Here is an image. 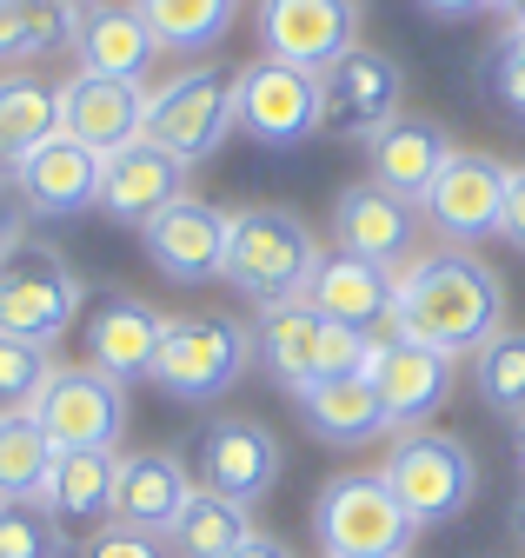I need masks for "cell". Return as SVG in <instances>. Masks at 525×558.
<instances>
[{
	"label": "cell",
	"mask_w": 525,
	"mask_h": 558,
	"mask_svg": "<svg viewBox=\"0 0 525 558\" xmlns=\"http://www.w3.org/2000/svg\"><path fill=\"white\" fill-rule=\"evenodd\" d=\"M392 339L432 345L445 360H473L505 326V287L473 253H426L392 266Z\"/></svg>",
	"instance_id": "obj_1"
},
{
	"label": "cell",
	"mask_w": 525,
	"mask_h": 558,
	"mask_svg": "<svg viewBox=\"0 0 525 558\" xmlns=\"http://www.w3.org/2000/svg\"><path fill=\"white\" fill-rule=\"evenodd\" d=\"M313 272H319V240L293 206H246V214H227V266H220V279L240 300H253L259 313L286 306V300H306Z\"/></svg>",
	"instance_id": "obj_2"
},
{
	"label": "cell",
	"mask_w": 525,
	"mask_h": 558,
	"mask_svg": "<svg viewBox=\"0 0 525 558\" xmlns=\"http://www.w3.org/2000/svg\"><path fill=\"white\" fill-rule=\"evenodd\" d=\"M379 332H359V326H340L313 313L306 300H286V306H267L259 313V332H253V353L267 360V373L300 392L313 379H346V373H366Z\"/></svg>",
	"instance_id": "obj_3"
},
{
	"label": "cell",
	"mask_w": 525,
	"mask_h": 558,
	"mask_svg": "<svg viewBox=\"0 0 525 558\" xmlns=\"http://www.w3.org/2000/svg\"><path fill=\"white\" fill-rule=\"evenodd\" d=\"M87 306L81 272L68 266V253L14 233V246L0 253V332L27 339V345H53Z\"/></svg>",
	"instance_id": "obj_4"
},
{
	"label": "cell",
	"mask_w": 525,
	"mask_h": 558,
	"mask_svg": "<svg viewBox=\"0 0 525 558\" xmlns=\"http://www.w3.org/2000/svg\"><path fill=\"white\" fill-rule=\"evenodd\" d=\"M313 532H319L326 558H406L419 538L413 512L392 499V485L379 472L326 478L313 499Z\"/></svg>",
	"instance_id": "obj_5"
},
{
	"label": "cell",
	"mask_w": 525,
	"mask_h": 558,
	"mask_svg": "<svg viewBox=\"0 0 525 558\" xmlns=\"http://www.w3.org/2000/svg\"><path fill=\"white\" fill-rule=\"evenodd\" d=\"M246 360H253V326L227 313H186V319H167V339H160L147 379L186 405H207L240 386Z\"/></svg>",
	"instance_id": "obj_6"
},
{
	"label": "cell",
	"mask_w": 525,
	"mask_h": 558,
	"mask_svg": "<svg viewBox=\"0 0 525 558\" xmlns=\"http://www.w3.org/2000/svg\"><path fill=\"white\" fill-rule=\"evenodd\" d=\"M379 478L392 485V499L413 512V525H445L479 499V459L459 446L452 433H400L379 465Z\"/></svg>",
	"instance_id": "obj_7"
},
{
	"label": "cell",
	"mask_w": 525,
	"mask_h": 558,
	"mask_svg": "<svg viewBox=\"0 0 525 558\" xmlns=\"http://www.w3.org/2000/svg\"><path fill=\"white\" fill-rule=\"evenodd\" d=\"M233 133V74L227 66H180L173 81L147 87V140L167 147L173 160L200 167L227 147Z\"/></svg>",
	"instance_id": "obj_8"
},
{
	"label": "cell",
	"mask_w": 525,
	"mask_h": 558,
	"mask_svg": "<svg viewBox=\"0 0 525 558\" xmlns=\"http://www.w3.org/2000/svg\"><path fill=\"white\" fill-rule=\"evenodd\" d=\"M319 120L326 100H319V74H306V66L259 53L233 74V133L259 140V147H300L319 133Z\"/></svg>",
	"instance_id": "obj_9"
},
{
	"label": "cell",
	"mask_w": 525,
	"mask_h": 558,
	"mask_svg": "<svg viewBox=\"0 0 525 558\" xmlns=\"http://www.w3.org/2000/svg\"><path fill=\"white\" fill-rule=\"evenodd\" d=\"M27 412L40 418L53 452H113L126 433V386L100 366H53Z\"/></svg>",
	"instance_id": "obj_10"
},
{
	"label": "cell",
	"mask_w": 525,
	"mask_h": 558,
	"mask_svg": "<svg viewBox=\"0 0 525 558\" xmlns=\"http://www.w3.org/2000/svg\"><path fill=\"white\" fill-rule=\"evenodd\" d=\"M53 107H60V133L81 140V147L100 154V160H113V154L134 147V140H147V81H113V74L74 66V74L53 87Z\"/></svg>",
	"instance_id": "obj_11"
},
{
	"label": "cell",
	"mask_w": 525,
	"mask_h": 558,
	"mask_svg": "<svg viewBox=\"0 0 525 558\" xmlns=\"http://www.w3.org/2000/svg\"><path fill=\"white\" fill-rule=\"evenodd\" d=\"M366 379H373V392H379L386 426H392V433H419L426 418L452 399V386H459V360L432 353V345H413V339L379 332L373 360H366Z\"/></svg>",
	"instance_id": "obj_12"
},
{
	"label": "cell",
	"mask_w": 525,
	"mask_h": 558,
	"mask_svg": "<svg viewBox=\"0 0 525 558\" xmlns=\"http://www.w3.org/2000/svg\"><path fill=\"white\" fill-rule=\"evenodd\" d=\"M359 47V0H259V53L326 74Z\"/></svg>",
	"instance_id": "obj_13"
},
{
	"label": "cell",
	"mask_w": 525,
	"mask_h": 558,
	"mask_svg": "<svg viewBox=\"0 0 525 558\" xmlns=\"http://www.w3.org/2000/svg\"><path fill=\"white\" fill-rule=\"evenodd\" d=\"M505 160L492 154H452L432 180V193L419 199L426 220L439 227V240H452L459 253L479 246V240H499V220H505Z\"/></svg>",
	"instance_id": "obj_14"
},
{
	"label": "cell",
	"mask_w": 525,
	"mask_h": 558,
	"mask_svg": "<svg viewBox=\"0 0 525 558\" xmlns=\"http://www.w3.org/2000/svg\"><path fill=\"white\" fill-rule=\"evenodd\" d=\"M400 94H406V81H400V66H392L386 53H373V47H346L333 66L319 74V100H326V120H319V133H333V140H366L400 113Z\"/></svg>",
	"instance_id": "obj_15"
},
{
	"label": "cell",
	"mask_w": 525,
	"mask_h": 558,
	"mask_svg": "<svg viewBox=\"0 0 525 558\" xmlns=\"http://www.w3.org/2000/svg\"><path fill=\"white\" fill-rule=\"evenodd\" d=\"M200 485L207 493H220V499H233V506H259L280 485V472H286V452H280V439L259 426V418H213V426L200 433Z\"/></svg>",
	"instance_id": "obj_16"
},
{
	"label": "cell",
	"mask_w": 525,
	"mask_h": 558,
	"mask_svg": "<svg viewBox=\"0 0 525 558\" xmlns=\"http://www.w3.org/2000/svg\"><path fill=\"white\" fill-rule=\"evenodd\" d=\"M452 154H459L452 133H445L432 113H392V120L366 140V180H373L379 193H392V199L419 206Z\"/></svg>",
	"instance_id": "obj_17"
},
{
	"label": "cell",
	"mask_w": 525,
	"mask_h": 558,
	"mask_svg": "<svg viewBox=\"0 0 525 558\" xmlns=\"http://www.w3.org/2000/svg\"><path fill=\"white\" fill-rule=\"evenodd\" d=\"M141 240H147V259L167 279H180V287H207V279H220V266H227V214L207 206V199H193V193L173 199L167 214H154L141 227Z\"/></svg>",
	"instance_id": "obj_18"
},
{
	"label": "cell",
	"mask_w": 525,
	"mask_h": 558,
	"mask_svg": "<svg viewBox=\"0 0 525 558\" xmlns=\"http://www.w3.org/2000/svg\"><path fill=\"white\" fill-rule=\"evenodd\" d=\"M100 154H87L81 140H68V133H53V140H40V147L14 167V193L27 199V214H40V220H74V214H87V206H100Z\"/></svg>",
	"instance_id": "obj_19"
},
{
	"label": "cell",
	"mask_w": 525,
	"mask_h": 558,
	"mask_svg": "<svg viewBox=\"0 0 525 558\" xmlns=\"http://www.w3.org/2000/svg\"><path fill=\"white\" fill-rule=\"evenodd\" d=\"M186 160H173L154 140H134L126 154H113L100 167V214L120 227H147L154 214H167L173 199H186Z\"/></svg>",
	"instance_id": "obj_20"
},
{
	"label": "cell",
	"mask_w": 525,
	"mask_h": 558,
	"mask_svg": "<svg viewBox=\"0 0 525 558\" xmlns=\"http://www.w3.org/2000/svg\"><path fill=\"white\" fill-rule=\"evenodd\" d=\"M193 478L180 452H120V472H113V525L126 532H154L167 538L180 506L193 499Z\"/></svg>",
	"instance_id": "obj_21"
},
{
	"label": "cell",
	"mask_w": 525,
	"mask_h": 558,
	"mask_svg": "<svg viewBox=\"0 0 525 558\" xmlns=\"http://www.w3.org/2000/svg\"><path fill=\"white\" fill-rule=\"evenodd\" d=\"M333 240L346 259H373V266H406L413 259V206L379 193L373 180H353L333 193Z\"/></svg>",
	"instance_id": "obj_22"
},
{
	"label": "cell",
	"mask_w": 525,
	"mask_h": 558,
	"mask_svg": "<svg viewBox=\"0 0 525 558\" xmlns=\"http://www.w3.org/2000/svg\"><path fill=\"white\" fill-rule=\"evenodd\" d=\"M167 339V313L134 300V293H107L87 319V366L113 373L120 386L126 379H147L154 373V353Z\"/></svg>",
	"instance_id": "obj_23"
},
{
	"label": "cell",
	"mask_w": 525,
	"mask_h": 558,
	"mask_svg": "<svg viewBox=\"0 0 525 558\" xmlns=\"http://www.w3.org/2000/svg\"><path fill=\"white\" fill-rule=\"evenodd\" d=\"M74 53H81L87 74L147 81V66L160 60V40H154V34H147V21L134 14V0H94V8H81Z\"/></svg>",
	"instance_id": "obj_24"
},
{
	"label": "cell",
	"mask_w": 525,
	"mask_h": 558,
	"mask_svg": "<svg viewBox=\"0 0 525 558\" xmlns=\"http://www.w3.org/2000/svg\"><path fill=\"white\" fill-rule=\"evenodd\" d=\"M293 405L306 412L313 439H326V446H373V439H386V433H392V426H386V412H379V392H373V379H366V373H346V379H313V386H300V392H293Z\"/></svg>",
	"instance_id": "obj_25"
},
{
	"label": "cell",
	"mask_w": 525,
	"mask_h": 558,
	"mask_svg": "<svg viewBox=\"0 0 525 558\" xmlns=\"http://www.w3.org/2000/svg\"><path fill=\"white\" fill-rule=\"evenodd\" d=\"M306 306L340 319V326H359V332H379L392 319V266H373V259H319L313 287H306Z\"/></svg>",
	"instance_id": "obj_26"
},
{
	"label": "cell",
	"mask_w": 525,
	"mask_h": 558,
	"mask_svg": "<svg viewBox=\"0 0 525 558\" xmlns=\"http://www.w3.org/2000/svg\"><path fill=\"white\" fill-rule=\"evenodd\" d=\"M113 472H120V452H53L40 506L60 525H100L113 519Z\"/></svg>",
	"instance_id": "obj_27"
},
{
	"label": "cell",
	"mask_w": 525,
	"mask_h": 558,
	"mask_svg": "<svg viewBox=\"0 0 525 558\" xmlns=\"http://www.w3.org/2000/svg\"><path fill=\"white\" fill-rule=\"evenodd\" d=\"M134 14L147 21L160 53H213L240 21V0H134Z\"/></svg>",
	"instance_id": "obj_28"
},
{
	"label": "cell",
	"mask_w": 525,
	"mask_h": 558,
	"mask_svg": "<svg viewBox=\"0 0 525 558\" xmlns=\"http://www.w3.org/2000/svg\"><path fill=\"white\" fill-rule=\"evenodd\" d=\"M246 538H253V512L220 499V493H207V485H193V499L180 506V519L167 532L173 558H233Z\"/></svg>",
	"instance_id": "obj_29"
},
{
	"label": "cell",
	"mask_w": 525,
	"mask_h": 558,
	"mask_svg": "<svg viewBox=\"0 0 525 558\" xmlns=\"http://www.w3.org/2000/svg\"><path fill=\"white\" fill-rule=\"evenodd\" d=\"M53 133H60V107H53L47 81H34V74H8V81H0V167L14 173Z\"/></svg>",
	"instance_id": "obj_30"
},
{
	"label": "cell",
	"mask_w": 525,
	"mask_h": 558,
	"mask_svg": "<svg viewBox=\"0 0 525 558\" xmlns=\"http://www.w3.org/2000/svg\"><path fill=\"white\" fill-rule=\"evenodd\" d=\"M53 472V439L34 412H0V499H40Z\"/></svg>",
	"instance_id": "obj_31"
},
{
	"label": "cell",
	"mask_w": 525,
	"mask_h": 558,
	"mask_svg": "<svg viewBox=\"0 0 525 558\" xmlns=\"http://www.w3.org/2000/svg\"><path fill=\"white\" fill-rule=\"evenodd\" d=\"M473 392L512 426L525 418V326H499L473 353Z\"/></svg>",
	"instance_id": "obj_32"
},
{
	"label": "cell",
	"mask_w": 525,
	"mask_h": 558,
	"mask_svg": "<svg viewBox=\"0 0 525 558\" xmlns=\"http://www.w3.org/2000/svg\"><path fill=\"white\" fill-rule=\"evenodd\" d=\"M0 558H68V525L40 499H0Z\"/></svg>",
	"instance_id": "obj_33"
},
{
	"label": "cell",
	"mask_w": 525,
	"mask_h": 558,
	"mask_svg": "<svg viewBox=\"0 0 525 558\" xmlns=\"http://www.w3.org/2000/svg\"><path fill=\"white\" fill-rule=\"evenodd\" d=\"M47 379H53L47 345H27V339H8V332H0V412H27Z\"/></svg>",
	"instance_id": "obj_34"
},
{
	"label": "cell",
	"mask_w": 525,
	"mask_h": 558,
	"mask_svg": "<svg viewBox=\"0 0 525 558\" xmlns=\"http://www.w3.org/2000/svg\"><path fill=\"white\" fill-rule=\"evenodd\" d=\"M14 8H21V60H40L53 47H74L81 8H68V0H14Z\"/></svg>",
	"instance_id": "obj_35"
},
{
	"label": "cell",
	"mask_w": 525,
	"mask_h": 558,
	"mask_svg": "<svg viewBox=\"0 0 525 558\" xmlns=\"http://www.w3.org/2000/svg\"><path fill=\"white\" fill-rule=\"evenodd\" d=\"M486 94H492V107L505 120L525 126V34L505 27V40L492 47V60H486Z\"/></svg>",
	"instance_id": "obj_36"
},
{
	"label": "cell",
	"mask_w": 525,
	"mask_h": 558,
	"mask_svg": "<svg viewBox=\"0 0 525 558\" xmlns=\"http://www.w3.org/2000/svg\"><path fill=\"white\" fill-rule=\"evenodd\" d=\"M81 558H167V551H160V538H154V532H126V525H113V519H107V525L81 545Z\"/></svg>",
	"instance_id": "obj_37"
},
{
	"label": "cell",
	"mask_w": 525,
	"mask_h": 558,
	"mask_svg": "<svg viewBox=\"0 0 525 558\" xmlns=\"http://www.w3.org/2000/svg\"><path fill=\"white\" fill-rule=\"evenodd\" d=\"M499 240L525 253V167L505 173V220H499Z\"/></svg>",
	"instance_id": "obj_38"
},
{
	"label": "cell",
	"mask_w": 525,
	"mask_h": 558,
	"mask_svg": "<svg viewBox=\"0 0 525 558\" xmlns=\"http://www.w3.org/2000/svg\"><path fill=\"white\" fill-rule=\"evenodd\" d=\"M0 60H21V8L0 0Z\"/></svg>",
	"instance_id": "obj_39"
},
{
	"label": "cell",
	"mask_w": 525,
	"mask_h": 558,
	"mask_svg": "<svg viewBox=\"0 0 525 558\" xmlns=\"http://www.w3.org/2000/svg\"><path fill=\"white\" fill-rule=\"evenodd\" d=\"M432 21H466V14H486V0H419Z\"/></svg>",
	"instance_id": "obj_40"
},
{
	"label": "cell",
	"mask_w": 525,
	"mask_h": 558,
	"mask_svg": "<svg viewBox=\"0 0 525 558\" xmlns=\"http://www.w3.org/2000/svg\"><path fill=\"white\" fill-rule=\"evenodd\" d=\"M233 558H293V545H280L273 532H253V538H246V545H240Z\"/></svg>",
	"instance_id": "obj_41"
},
{
	"label": "cell",
	"mask_w": 525,
	"mask_h": 558,
	"mask_svg": "<svg viewBox=\"0 0 525 558\" xmlns=\"http://www.w3.org/2000/svg\"><path fill=\"white\" fill-rule=\"evenodd\" d=\"M518 8H525V0H486V14H505V21H512Z\"/></svg>",
	"instance_id": "obj_42"
},
{
	"label": "cell",
	"mask_w": 525,
	"mask_h": 558,
	"mask_svg": "<svg viewBox=\"0 0 525 558\" xmlns=\"http://www.w3.org/2000/svg\"><path fill=\"white\" fill-rule=\"evenodd\" d=\"M512 452H518V465H525V418L512 426Z\"/></svg>",
	"instance_id": "obj_43"
},
{
	"label": "cell",
	"mask_w": 525,
	"mask_h": 558,
	"mask_svg": "<svg viewBox=\"0 0 525 558\" xmlns=\"http://www.w3.org/2000/svg\"><path fill=\"white\" fill-rule=\"evenodd\" d=\"M512 532H518V545H525V499L512 506Z\"/></svg>",
	"instance_id": "obj_44"
},
{
	"label": "cell",
	"mask_w": 525,
	"mask_h": 558,
	"mask_svg": "<svg viewBox=\"0 0 525 558\" xmlns=\"http://www.w3.org/2000/svg\"><path fill=\"white\" fill-rule=\"evenodd\" d=\"M8 246H14V227H8V220H0V253H8Z\"/></svg>",
	"instance_id": "obj_45"
},
{
	"label": "cell",
	"mask_w": 525,
	"mask_h": 558,
	"mask_svg": "<svg viewBox=\"0 0 525 558\" xmlns=\"http://www.w3.org/2000/svg\"><path fill=\"white\" fill-rule=\"evenodd\" d=\"M505 27H512V34H525V8H518V14H512V21H505Z\"/></svg>",
	"instance_id": "obj_46"
},
{
	"label": "cell",
	"mask_w": 525,
	"mask_h": 558,
	"mask_svg": "<svg viewBox=\"0 0 525 558\" xmlns=\"http://www.w3.org/2000/svg\"><path fill=\"white\" fill-rule=\"evenodd\" d=\"M68 8H94V0H68Z\"/></svg>",
	"instance_id": "obj_47"
}]
</instances>
